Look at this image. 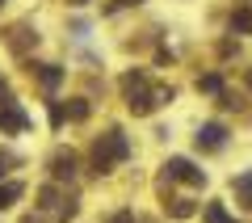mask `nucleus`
I'll return each mask as SVG.
<instances>
[{
  "label": "nucleus",
  "mask_w": 252,
  "mask_h": 223,
  "mask_svg": "<svg viewBox=\"0 0 252 223\" xmlns=\"http://www.w3.org/2000/svg\"><path fill=\"white\" fill-rule=\"evenodd\" d=\"M122 156H126V139H122V135H118V131H109L105 139L97 143V156H93V160H97V169L105 173L109 164H114V160H122Z\"/></svg>",
  "instance_id": "f257e3e1"
},
{
  "label": "nucleus",
  "mask_w": 252,
  "mask_h": 223,
  "mask_svg": "<svg viewBox=\"0 0 252 223\" xmlns=\"http://www.w3.org/2000/svg\"><path fill=\"white\" fill-rule=\"evenodd\" d=\"M30 118H26V110L21 106H0V131H21Z\"/></svg>",
  "instance_id": "f03ea898"
},
{
  "label": "nucleus",
  "mask_w": 252,
  "mask_h": 223,
  "mask_svg": "<svg viewBox=\"0 0 252 223\" xmlns=\"http://www.w3.org/2000/svg\"><path fill=\"white\" fill-rule=\"evenodd\" d=\"M223 126H219V122H210V126H202V131H198V148H223Z\"/></svg>",
  "instance_id": "7ed1b4c3"
},
{
  "label": "nucleus",
  "mask_w": 252,
  "mask_h": 223,
  "mask_svg": "<svg viewBox=\"0 0 252 223\" xmlns=\"http://www.w3.org/2000/svg\"><path fill=\"white\" fill-rule=\"evenodd\" d=\"M168 177H181V181H202V173L193 169L189 160H181V156H177V160H168Z\"/></svg>",
  "instance_id": "20e7f679"
},
{
  "label": "nucleus",
  "mask_w": 252,
  "mask_h": 223,
  "mask_svg": "<svg viewBox=\"0 0 252 223\" xmlns=\"http://www.w3.org/2000/svg\"><path fill=\"white\" fill-rule=\"evenodd\" d=\"M76 173V156H55V177H72Z\"/></svg>",
  "instance_id": "39448f33"
},
{
  "label": "nucleus",
  "mask_w": 252,
  "mask_h": 223,
  "mask_svg": "<svg viewBox=\"0 0 252 223\" xmlns=\"http://www.w3.org/2000/svg\"><path fill=\"white\" fill-rule=\"evenodd\" d=\"M231 30H235V34H248V30H252V9L235 13V17H231Z\"/></svg>",
  "instance_id": "423d86ee"
},
{
  "label": "nucleus",
  "mask_w": 252,
  "mask_h": 223,
  "mask_svg": "<svg viewBox=\"0 0 252 223\" xmlns=\"http://www.w3.org/2000/svg\"><path fill=\"white\" fill-rule=\"evenodd\" d=\"M235 189H240V194H244V202L252 206V173H244V177L235 181Z\"/></svg>",
  "instance_id": "0eeeda50"
},
{
  "label": "nucleus",
  "mask_w": 252,
  "mask_h": 223,
  "mask_svg": "<svg viewBox=\"0 0 252 223\" xmlns=\"http://www.w3.org/2000/svg\"><path fill=\"white\" fill-rule=\"evenodd\" d=\"M17 194H21V186H13V181H9V186H0V206H9Z\"/></svg>",
  "instance_id": "6e6552de"
},
{
  "label": "nucleus",
  "mask_w": 252,
  "mask_h": 223,
  "mask_svg": "<svg viewBox=\"0 0 252 223\" xmlns=\"http://www.w3.org/2000/svg\"><path fill=\"white\" fill-rule=\"evenodd\" d=\"M206 223H231V219L223 215V206H206Z\"/></svg>",
  "instance_id": "1a4fd4ad"
},
{
  "label": "nucleus",
  "mask_w": 252,
  "mask_h": 223,
  "mask_svg": "<svg viewBox=\"0 0 252 223\" xmlns=\"http://www.w3.org/2000/svg\"><path fill=\"white\" fill-rule=\"evenodd\" d=\"M219 84H223L219 76H202V89H206V93H219Z\"/></svg>",
  "instance_id": "9d476101"
},
{
  "label": "nucleus",
  "mask_w": 252,
  "mask_h": 223,
  "mask_svg": "<svg viewBox=\"0 0 252 223\" xmlns=\"http://www.w3.org/2000/svg\"><path fill=\"white\" fill-rule=\"evenodd\" d=\"M109 223H135V219H130V215L122 211V215H114V219H109Z\"/></svg>",
  "instance_id": "9b49d317"
},
{
  "label": "nucleus",
  "mask_w": 252,
  "mask_h": 223,
  "mask_svg": "<svg viewBox=\"0 0 252 223\" xmlns=\"http://www.w3.org/2000/svg\"><path fill=\"white\" fill-rule=\"evenodd\" d=\"M0 93H4V80H0Z\"/></svg>",
  "instance_id": "f8f14e48"
},
{
  "label": "nucleus",
  "mask_w": 252,
  "mask_h": 223,
  "mask_svg": "<svg viewBox=\"0 0 252 223\" xmlns=\"http://www.w3.org/2000/svg\"><path fill=\"white\" fill-rule=\"evenodd\" d=\"M76 4H84V0H76Z\"/></svg>",
  "instance_id": "ddd939ff"
},
{
  "label": "nucleus",
  "mask_w": 252,
  "mask_h": 223,
  "mask_svg": "<svg viewBox=\"0 0 252 223\" xmlns=\"http://www.w3.org/2000/svg\"><path fill=\"white\" fill-rule=\"evenodd\" d=\"M0 4H4V0H0Z\"/></svg>",
  "instance_id": "4468645a"
}]
</instances>
